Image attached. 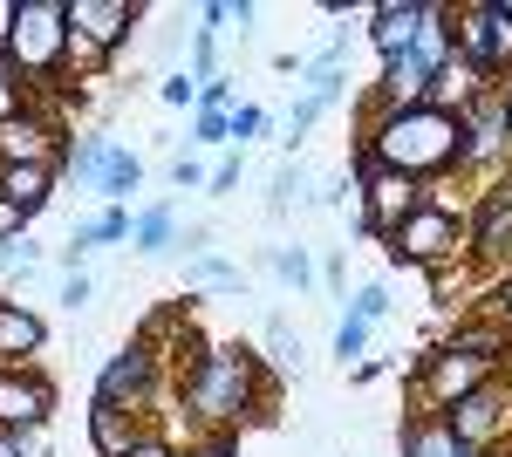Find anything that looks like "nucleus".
<instances>
[{
    "label": "nucleus",
    "mask_w": 512,
    "mask_h": 457,
    "mask_svg": "<svg viewBox=\"0 0 512 457\" xmlns=\"http://www.w3.org/2000/svg\"><path fill=\"white\" fill-rule=\"evenodd\" d=\"M212 76H219V35L198 28L192 35V82H212Z\"/></svg>",
    "instance_id": "4c0bfd02"
},
{
    "label": "nucleus",
    "mask_w": 512,
    "mask_h": 457,
    "mask_svg": "<svg viewBox=\"0 0 512 457\" xmlns=\"http://www.w3.org/2000/svg\"><path fill=\"white\" fill-rule=\"evenodd\" d=\"M137 21H144V7H137V0H69V28H76V35H89L103 55L130 48Z\"/></svg>",
    "instance_id": "ddd939ff"
},
{
    "label": "nucleus",
    "mask_w": 512,
    "mask_h": 457,
    "mask_svg": "<svg viewBox=\"0 0 512 457\" xmlns=\"http://www.w3.org/2000/svg\"><path fill=\"white\" fill-rule=\"evenodd\" d=\"M424 14H431V0H376V21H369V48L396 62V55H410V41L424 28Z\"/></svg>",
    "instance_id": "4468645a"
},
{
    "label": "nucleus",
    "mask_w": 512,
    "mask_h": 457,
    "mask_svg": "<svg viewBox=\"0 0 512 457\" xmlns=\"http://www.w3.org/2000/svg\"><path fill=\"white\" fill-rule=\"evenodd\" d=\"M485 314H492V321L512 335V273H499V280H492V301H485Z\"/></svg>",
    "instance_id": "37998d69"
},
{
    "label": "nucleus",
    "mask_w": 512,
    "mask_h": 457,
    "mask_svg": "<svg viewBox=\"0 0 512 457\" xmlns=\"http://www.w3.org/2000/svg\"><path fill=\"white\" fill-rule=\"evenodd\" d=\"M321 287H328V294H342V253H328V260H321Z\"/></svg>",
    "instance_id": "8fccbe9b"
},
{
    "label": "nucleus",
    "mask_w": 512,
    "mask_h": 457,
    "mask_svg": "<svg viewBox=\"0 0 512 457\" xmlns=\"http://www.w3.org/2000/svg\"><path fill=\"white\" fill-rule=\"evenodd\" d=\"M89 294H96V280H89V273H62V294H55V301L76 314V307H89Z\"/></svg>",
    "instance_id": "c03bdc74"
},
{
    "label": "nucleus",
    "mask_w": 512,
    "mask_h": 457,
    "mask_svg": "<svg viewBox=\"0 0 512 457\" xmlns=\"http://www.w3.org/2000/svg\"><path fill=\"white\" fill-rule=\"evenodd\" d=\"M444 423L458 430V444H472V451L485 457H506L512 444V382H485V389H472L458 410H444Z\"/></svg>",
    "instance_id": "9d476101"
},
{
    "label": "nucleus",
    "mask_w": 512,
    "mask_h": 457,
    "mask_svg": "<svg viewBox=\"0 0 512 457\" xmlns=\"http://www.w3.org/2000/svg\"><path fill=\"white\" fill-rule=\"evenodd\" d=\"M198 110H239L233 76H212V82H198Z\"/></svg>",
    "instance_id": "a19ab883"
},
{
    "label": "nucleus",
    "mask_w": 512,
    "mask_h": 457,
    "mask_svg": "<svg viewBox=\"0 0 512 457\" xmlns=\"http://www.w3.org/2000/svg\"><path fill=\"white\" fill-rule=\"evenodd\" d=\"M410 62H417L424 76H437V69L458 62V35H451V7H444V0H431L424 28H417V41H410Z\"/></svg>",
    "instance_id": "aec40b11"
},
{
    "label": "nucleus",
    "mask_w": 512,
    "mask_h": 457,
    "mask_svg": "<svg viewBox=\"0 0 512 457\" xmlns=\"http://www.w3.org/2000/svg\"><path fill=\"white\" fill-rule=\"evenodd\" d=\"M239 171H246V151H226L219 164H212V185H205V191H212V198H226V191H239Z\"/></svg>",
    "instance_id": "58836bf2"
},
{
    "label": "nucleus",
    "mask_w": 512,
    "mask_h": 457,
    "mask_svg": "<svg viewBox=\"0 0 512 457\" xmlns=\"http://www.w3.org/2000/svg\"><path fill=\"white\" fill-rule=\"evenodd\" d=\"M21 232H28V212H14V205L0 198V239H21Z\"/></svg>",
    "instance_id": "49530a36"
},
{
    "label": "nucleus",
    "mask_w": 512,
    "mask_h": 457,
    "mask_svg": "<svg viewBox=\"0 0 512 457\" xmlns=\"http://www.w3.org/2000/svg\"><path fill=\"white\" fill-rule=\"evenodd\" d=\"M192 144L233 151V110H192Z\"/></svg>",
    "instance_id": "2f4dec72"
},
{
    "label": "nucleus",
    "mask_w": 512,
    "mask_h": 457,
    "mask_svg": "<svg viewBox=\"0 0 512 457\" xmlns=\"http://www.w3.org/2000/svg\"><path fill=\"white\" fill-rule=\"evenodd\" d=\"M499 103H506V130H512V76L499 82Z\"/></svg>",
    "instance_id": "3c124183"
},
{
    "label": "nucleus",
    "mask_w": 512,
    "mask_h": 457,
    "mask_svg": "<svg viewBox=\"0 0 512 457\" xmlns=\"http://www.w3.org/2000/svg\"><path fill=\"white\" fill-rule=\"evenodd\" d=\"M506 382H512V376H506Z\"/></svg>",
    "instance_id": "864d4df0"
},
{
    "label": "nucleus",
    "mask_w": 512,
    "mask_h": 457,
    "mask_svg": "<svg viewBox=\"0 0 512 457\" xmlns=\"http://www.w3.org/2000/svg\"><path fill=\"white\" fill-rule=\"evenodd\" d=\"M158 96L171 103V110H198V82L185 76V69H178V76H164V82H158Z\"/></svg>",
    "instance_id": "ea45409f"
},
{
    "label": "nucleus",
    "mask_w": 512,
    "mask_h": 457,
    "mask_svg": "<svg viewBox=\"0 0 512 457\" xmlns=\"http://www.w3.org/2000/svg\"><path fill=\"white\" fill-rule=\"evenodd\" d=\"M69 239H82L89 253H96V246H117V239H130V205H103V212H96V219H82Z\"/></svg>",
    "instance_id": "c756f323"
},
{
    "label": "nucleus",
    "mask_w": 512,
    "mask_h": 457,
    "mask_svg": "<svg viewBox=\"0 0 512 457\" xmlns=\"http://www.w3.org/2000/svg\"><path fill=\"white\" fill-rule=\"evenodd\" d=\"M55 417V382L41 376L35 362H21V369H7L0 362V430H48Z\"/></svg>",
    "instance_id": "9b49d317"
},
{
    "label": "nucleus",
    "mask_w": 512,
    "mask_h": 457,
    "mask_svg": "<svg viewBox=\"0 0 512 457\" xmlns=\"http://www.w3.org/2000/svg\"><path fill=\"white\" fill-rule=\"evenodd\" d=\"M198 21H205V28H212V35H219V28H226V35H253V21H260V7H253V0H205V7H198Z\"/></svg>",
    "instance_id": "c85d7f7f"
},
{
    "label": "nucleus",
    "mask_w": 512,
    "mask_h": 457,
    "mask_svg": "<svg viewBox=\"0 0 512 457\" xmlns=\"http://www.w3.org/2000/svg\"><path fill=\"white\" fill-rule=\"evenodd\" d=\"M410 382H417V410H431V417H444V410H458L472 389H485V382H499V362H485V355H458V348H417V362H410Z\"/></svg>",
    "instance_id": "39448f33"
},
{
    "label": "nucleus",
    "mask_w": 512,
    "mask_h": 457,
    "mask_svg": "<svg viewBox=\"0 0 512 457\" xmlns=\"http://www.w3.org/2000/svg\"><path fill=\"white\" fill-rule=\"evenodd\" d=\"M178 232H185V226H178V205L164 198V205H144V212L130 219V246H137L144 260H164V253L178 246Z\"/></svg>",
    "instance_id": "4be33fe9"
},
{
    "label": "nucleus",
    "mask_w": 512,
    "mask_h": 457,
    "mask_svg": "<svg viewBox=\"0 0 512 457\" xmlns=\"http://www.w3.org/2000/svg\"><path fill=\"white\" fill-rule=\"evenodd\" d=\"M355 198H362V239H390L410 212H424V191L431 185H417V178H403V171H383V164H369V157L355 151Z\"/></svg>",
    "instance_id": "423d86ee"
},
{
    "label": "nucleus",
    "mask_w": 512,
    "mask_h": 457,
    "mask_svg": "<svg viewBox=\"0 0 512 457\" xmlns=\"http://www.w3.org/2000/svg\"><path fill=\"white\" fill-rule=\"evenodd\" d=\"M342 198H355V178H328V185L308 191V205H342Z\"/></svg>",
    "instance_id": "a18cd8bd"
},
{
    "label": "nucleus",
    "mask_w": 512,
    "mask_h": 457,
    "mask_svg": "<svg viewBox=\"0 0 512 457\" xmlns=\"http://www.w3.org/2000/svg\"><path fill=\"white\" fill-rule=\"evenodd\" d=\"M69 151H76V137L41 103H28V110H14L0 123V171H14V164H55V171H69Z\"/></svg>",
    "instance_id": "1a4fd4ad"
},
{
    "label": "nucleus",
    "mask_w": 512,
    "mask_h": 457,
    "mask_svg": "<svg viewBox=\"0 0 512 457\" xmlns=\"http://www.w3.org/2000/svg\"><path fill=\"white\" fill-rule=\"evenodd\" d=\"M506 164H512V130H506V103L492 89L465 110V171H506Z\"/></svg>",
    "instance_id": "f8f14e48"
},
{
    "label": "nucleus",
    "mask_w": 512,
    "mask_h": 457,
    "mask_svg": "<svg viewBox=\"0 0 512 457\" xmlns=\"http://www.w3.org/2000/svg\"><path fill=\"white\" fill-rule=\"evenodd\" d=\"M390 307H396V301H390V280H362V287H355V301H349V314L376 328V321H383Z\"/></svg>",
    "instance_id": "473e14b6"
},
{
    "label": "nucleus",
    "mask_w": 512,
    "mask_h": 457,
    "mask_svg": "<svg viewBox=\"0 0 512 457\" xmlns=\"http://www.w3.org/2000/svg\"><path fill=\"white\" fill-rule=\"evenodd\" d=\"M178 410L192 423H205L212 437H233L239 423H267L274 417V382L260 369V355L246 342H219L192 376L178 382Z\"/></svg>",
    "instance_id": "f03ea898"
},
{
    "label": "nucleus",
    "mask_w": 512,
    "mask_h": 457,
    "mask_svg": "<svg viewBox=\"0 0 512 457\" xmlns=\"http://www.w3.org/2000/svg\"><path fill=\"white\" fill-rule=\"evenodd\" d=\"M0 48L28 89L69 82V0H14L0 14Z\"/></svg>",
    "instance_id": "7ed1b4c3"
},
{
    "label": "nucleus",
    "mask_w": 512,
    "mask_h": 457,
    "mask_svg": "<svg viewBox=\"0 0 512 457\" xmlns=\"http://www.w3.org/2000/svg\"><path fill=\"white\" fill-rule=\"evenodd\" d=\"M205 294H246V273L233 260H219V253L185 260V301H205Z\"/></svg>",
    "instance_id": "b1692460"
},
{
    "label": "nucleus",
    "mask_w": 512,
    "mask_h": 457,
    "mask_svg": "<svg viewBox=\"0 0 512 457\" xmlns=\"http://www.w3.org/2000/svg\"><path fill=\"white\" fill-rule=\"evenodd\" d=\"M158 389H164V355L137 335V342H123L117 355L103 362L96 403H103V410H144V403H158Z\"/></svg>",
    "instance_id": "6e6552de"
},
{
    "label": "nucleus",
    "mask_w": 512,
    "mask_h": 457,
    "mask_svg": "<svg viewBox=\"0 0 512 457\" xmlns=\"http://www.w3.org/2000/svg\"><path fill=\"white\" fill-rule=\"evenodd\" d=\"M260 267L274 273L280 287H294V294H301V287H315V260H308V246H267V253H260Z\"/></svg>",
    "instance_id": "a878e982"
},
{
    "label": "nucleus",
    "mask_w": 512,
    "mask_h": 457,
    "mask_svg": "<svg viewBox=\"0 0 512 457\" xmlns=\"http://www.w3.org/2000/svg\"><path fill=\"white\" fill-rule=\"evenodd\" d=\"M130 457H178V444H171V437H158V430H151V437H144V444H137V451Z\"/></svg>",
    "instance_id": "09e8293b"
},
{
    "label": "nucleus",
    "mask_w": 512,
    "mask_h": 457,
    "mask_svg": "<svg viewBox=\"0 0 512 457\" xmlns=\"http://www.w3.org/2000/svg\"><path fill=\"white\" fill-rule=\"evenodd\" d=\"M396 457H485V451L458 444V430L444 417L417 410V417H403V430H396Z\"/></svg>",
    "instance_id": "a211bd4d"
},
{
    "label": "nucleus",
    "mask_w": 512,
    "mask_h": 457,
    "mask_svg": "<svg viewBox=\"0 0 512 457\" xmlns=\"http://www.w3.org/2000/svg\"><path fill=\"white\" fill-rule=\"evenodd\" d=\"M0 457H21V444H14V430H0Z\"/></svg>",
    "instance_id": "603ef678"
},
{
    "label": "nucleus",
    "mask_w": 512,
    "mask_h": 457,
    "mask_svg": "<svg viewBox=\"0 0 512 457\" xmlns=\"http://www.w3.org/2000/svg\"><path fill=\"white\" fill-rule=\"evenodd\" d=\"M444 348H458V355H485V362H499V369H506L512 335L492 321V314H472V321H458V328L444 335Z\"/></svg>",
    "instance_id": "5701e85b"
},
{
    "label": "nucleus",
    "mask_w": 512,
    "mask_h": 457,
    "mask_svg": "<svg viewBox=\"0 0 512 457\" xmlns=\"http://www.w3.org/2000/svg\"><path fill=\"white\" fill-rule=\"evenodd\" d=\"M0 198H7L14 212L41 219V205L55 198V164H14V171H0Z\"/></svg>",
    "instance_id": "412c9836"
},
{
    "label": "nucleus",
    "mask_w": 512,
    "mask_h": 457,
    "mask_svg": "<svg viewBox=\"0 0 512 457\" xmlns=\"http://www.w3.org/2000/svg\"><path fill=\"white\" fill-rule=\"evenodd\" d=\"M171 185H178V191H205V185H212V171H205L198 157H171Z\"/></svg>",
    "instance_id": "79ce46f5"
},
{
    "label": "nucleus",
    "mask_w": 512,
    "mask_h": 457,
    "mask_svg": "<svg viewBox=\"0 0 512 457\" xmlns=\"http://www.w3.org/2000/svg\"><path fill=\"white\" fill-rule=\"evenodd\" d=\"M424 103H431V76H424L410 55L383 62V76H376V89H369V116H383V110H424Z\"/></svg>",
    "instance_id": "f3484780"
},
{
    "label": "nucleus",
    "mask_w": 512,
    "mask_h": 457,
    "mask_svg": "<svg viewBox=\"0 0 512 457\" xmlns=\"http://www.w3.org/2000/svg\"><path fill=\"white\" fill-rule=\"evenodd\" d=\"M465 212H472V205H458L444 185H431V191H424V212H410V219L383 239L390 267H410V273L451 267V260L465 253Z\"/></svg>",
    "instance_id": "20e7f679"
},
{
    "label": "nucleus",
    "mask_w": 512,
    "mask_h": 457,
    "mask_svg": "<svg viewBox=\"0 0 512 457\" xmlns=\"http://www.w3.org/2000/svg\"><path fill=\"white\" fill-rule=\"evenodd\" d=\"M335 355H342V369H349L355 355H369V321L342 314V321H335Z\"/></svg>",
    "instance_id": "c9c22d12"
},
{
    "label": "nucleus",
    "mask_w": 512,
    "mask_h": 457,
    "mask_svg": "<svg viewBox=\"0 0 512 457\" xmlns=\"http://www.w3.org/2000/svg\"><path fill=\"white\" fill-rule=\"evenodd\" d=\"M465 253L485 273H512V164L472 198V212H465Z\"/></svg>",
    "instance_id": "0eeeda50"
},
{
    "label": "nucleus",
    "mask_w": 512,
    "mask_h": 457,
    "mask_svg": "<svg viewBox=\"0 0 512 457\" xmlns=\"http://www.w3.org/2000/svg\"><path fill=\"white\" fill-rule=\"evenodd\" d=\"M267 362H274V369H301V335H294L280 314L267 321Z\"/></svg>",
    "instance_id": "72a5a7b5"
},
{
    "label": "nucleus",
    "mask_w": 512,
    "mask_h": 457,
    "mask_svg": "<svg viewBox=\"0 0 512 457\" xmlns=\"http://www.w3.org/2000/svg\"><path fill=\"white\" fill-rule=\"evenodd\" d=\"M355 151L383 171H403L417 185H444L451 171H465V116H444V110H383V116H362V137Z\"/></svg>",
    "instance_id": "f257e3e1"
},
{
    "label": "nucleus",
    "mask_w": 512,
    "mask_h": 457,
    "mask_svg": "<svg viewBox=\"0 0 512 457\" xmlns=\"http://www.w3.org/2000/svg\"><path fill=\"white\" fill-rule=\"evenodd\" d=\"M178 457H239V451H233V437H205V444H192V451H178Z\"/></svg>",
    "instance_id": "de8ad7c7"
},
{
    "label": "nucleus",
    "mask_w": 512,
    "mask_h": 457,
    "mask_svg": "<svg viewBox=\"0 0 512 457\" xmlns=\"http://www.w3.org/2000/svg\"><path fill=\"white\" fill-rule=\"evenodd\" d=\"M35 260H41V246L28 239V232H21V239H0V280H21V287H28Z\"/></svg>",
    "instance_id": "7c9ffc66"
},
{
    "label": "nucleus",
    "mask_w": 512,
    "mask_h": 457,
    "mask_svg": "<svg viewBox=\"0 0 512 457\" xmlns=\"http://www.w3.org/2000/svg\"><path fill=\"white\" fill-rule=\"evenodd\" d=\"M294 198H308V164H301V157L274 164V178H267V219H287Z\"/></svg>",
    "instance_id": "bb28decb"
},
{
    "label": "nucleus",
    "mask_w": 512,
    "mask_h": 457,
    "mask_svg": "<svg viewBox=\"0 0 512 457\" xmlns=\"http://www.w3.org/2000/svg\"><path fill=\"white\" fill-rule=\"evenodd\" d=\"M267 130H274V116L260 110V103H239V110H233V151H246V144H260Z\"/></svg>",
    "instance_id": "f704fd0d"
},
{
    "label": "nucleus",
    "mask_w": 512,
    "mask_h": 457,
    "mask_svg": "<svg viewBox=\"0 0 512 457\" xmlns=\"http://www.w3.org/2000/svg\"><path fill=\"white\" fill-rule=\"evenodd\" d=\"M41 348H48V321H41L28 301L0 294V362H7V369H21V362H35Z\"/></svg>",
    "instance_id": "2eb2a0df"
},
{
    "label": "nucleus",
    "mask_w": 512,
    "mask_h": 457,
    "mask_svg": "<svg viewBox=\"0 0 512 457\" xmlns=\"http://www.w3.org/2000/svg\"><path fill=\"white\" fill-rule=\"evenodd\" d=\"M144 437H151V430H144L137 410H103V403H89V451L96 457H130Z\"/></svg>",
    "instance_id": "6ab92c4d"
},
{
    "label": "nucleus",
    "mask_w": 512,
    "mask_h": 457,
    "mask_svg": "<svg viewBox=\"0 0 512 457\" xmlns=\"http://www.w3.org/2000/svg\"><path fill=\"white\" fill-rule=\"evenodd\" d=\"M110 151H117V137H110V130H89V137H76V151H69V171H76L82 185L96 191V178H103Z\"/></svg>",
    "instance_id": "cd10ccee"
},
{
    "label": "nucleus",
    "mask_w": 512,
    "mask_h": 457,
    "mask_svg": "<svg viewBox=\"0 0 512 457\" xmlns=\"http://www.w3.org/2000/svg\"><path fill=\"white\" fill-rule=\"evenodd\" d=\"M144 185V157L137 151H110V164H103V178H96V198H103V205H130V191Z\"/></svg>",
    "instance_id": "393cba45"
},
{
    "label": "nucleus",
    "mask_w": 512,
    "mask_h": 457,
    "mask_svg": "<svg viewBox=\"0 0 512 457\" xmlns=\"http://www.w3.org/2000/svg\"><path fill=\"white\" fill-rule=\"evenodd\" d=\"M342 89H349V28H335L328 48H315L308 62H301V96H315V103H342Z\"/></svg>",
    "instance_id": "dca6fc26"
},
{
    "label": "nucleus",
    "mask_w": 512,
    "mask_h": 457,
    "mask_svg": "<svg viewBox=\"0 0 512 457\" xmlns=\"http://www.w3.org/2000/svg\"><path fill=\"white\" fill-rule=\"evenodd\" d=\"M28 103H35V96H28V82L14 76V62H7V48H0V123H7L14 110H28Z\"/></svg>",
    "instance_id": "e433bc0d"
}]
</instances>
